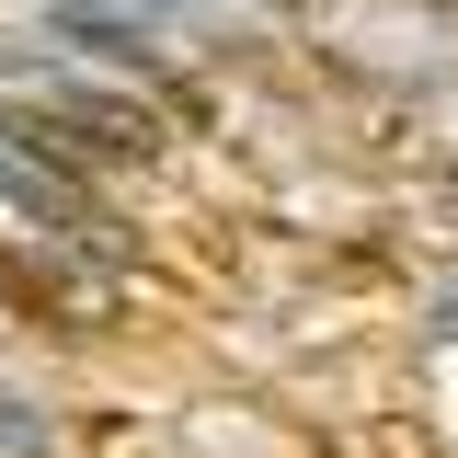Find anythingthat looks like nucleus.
Wrapping results in <instances>:
<instances>
[{
	"label": "nucleus",
	"mask_w": 458,
	"mask_h": 458,
	"mask_svg": "<svg viewBox=\"0 0 458 458\" xmlns=\"http://www.w3.org/2000/svg\"><path fill=\"white\" fill-rule=\"evenodd\" d=\"M0 114L23 138H47L57 161H138L161 149V114L138 104V81H104V69H69V57L0 47Z\"/></svg>",
	"instance_id": "obj_1"
}]
</instances>
